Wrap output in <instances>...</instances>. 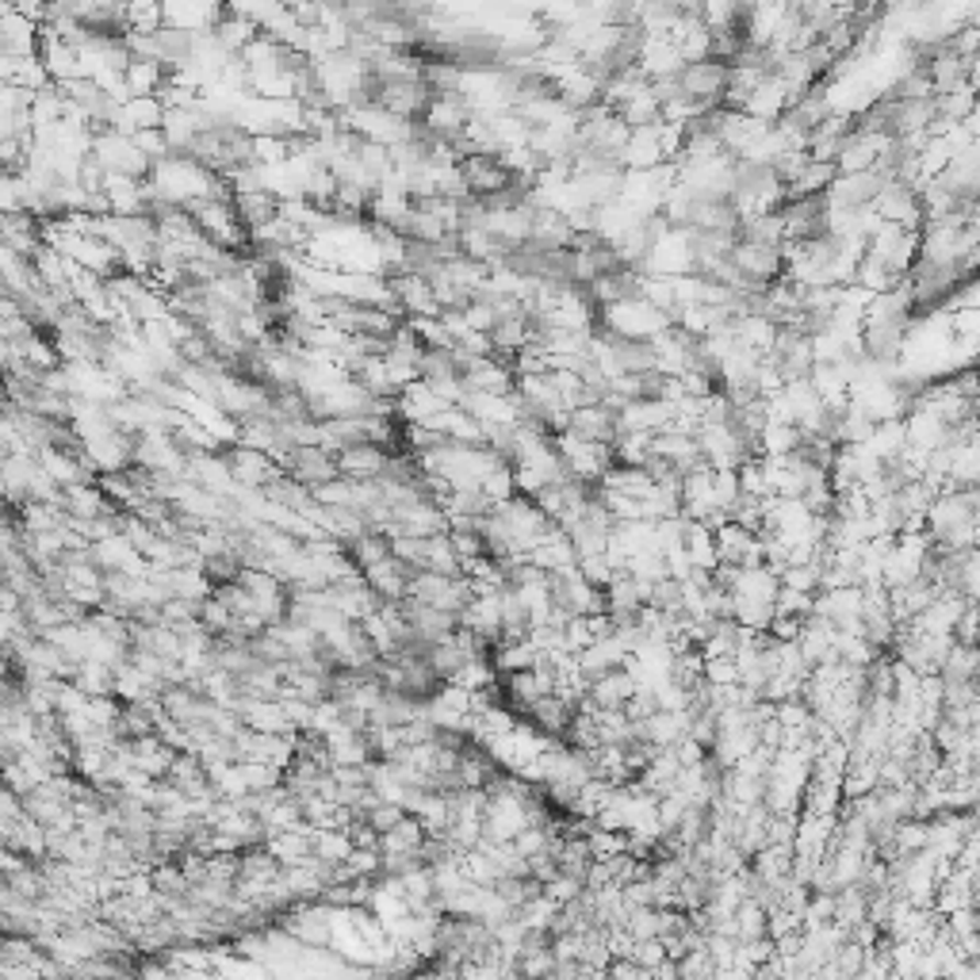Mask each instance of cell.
<instances>
[{
  "label": "cell",
  "instance_id": "cell-1",
  "mask_svg": "<svg viewBox=\"0 0 980 980\" xmlns=\"http://www.w3.org/2000/svg\"><path fill=\"white\" fill-rule=\"evenodd\" d=\"M728 62L720 58H697V62H682V69L674 74V85L686 96L689 104H697L701 111H712L725 104V88H728Z\"/></svg>",
  "mask_w": 980,
  "mask_h": 980
},
{
  "label": "cell",
  "instance_id": "cell-2",
  "mask_svg": "<svg viewBox=\"0 0 980 980\" xmlns=\"http://www.w3.org/2000/svg\"><path fill=\"white\" fill-rule=\"evenodd\" d=\"M280 471H287V476L295 479V483H303V487H323V483H329V479H337L341 476V471H337V453L334 448H326V445H295L292 453H284L280 456V464H276Z\"/></svg>",
  "mask_w": 980,
  "mask_h": 980
},
{
  "label": "cell",
  "instance_id": "cell-3",
  "mask_svg": "<svg viewBox=\"0 0 980 980\" xmlns=\"http://www.w3.org/2000/svg\"><path fill=\"white\" fill-rule=\"evenodd\" d=\"M222 12H227V0H165V23L192 35L211 31Z\"/></svg>",
  "mask_w": 980,
  "mask_h": 980
},
{
  "label": "cell",
  "instance_id": "cell-4",
  "mask_svg": "<svg viewBox=\"0 0 980 980\" xmlns=\"http://www.w3.org/2000/svg\"><path fill=\"white\" fill-rule=\"evenodd\" d=\"M383 460H388V448L360 440V445H349L337 453V471L345 479H352V483H372V479H380Z\"/></svg>",
  "mask_w": 980,
  "mask_h": 980
},
{
  "label": "cell",
  "instance_id": "cell-5",
  "mask_svg": "<svg viewBox=\"0 0 980 980\" xmlns=\"http://www.w3.org/2000/svg\"><path fill=\"white\" fill-rule=\"evenodd\" d=\"M0 46H4L12 58H35L39 54V23L31 20V15L8 8V12L0 15Z\"/></svg>",
  "mask_w": 980,
  "mask_h": 980
},
{
  "label": "cell",
  "instance_id": "cell-6",
  "mask_svg": "<svg viewBox=\"0 0 980 980\" xmlns=\"http://www.w3.org/2000/svg\"><path fill=\"white\" fill-rule=\"evenodd\" d=\"M235 211H238V219H242L246 235H253V230H261L264 222H272L280 215V196H276V192H269V188L238 192Z\"/></svg>",
  "mask_w": 980,
  "mask_h": 980
},
{
  "label": "cell",
  "instance_id": "cell-7",
  "mask_svg": "<svg viewBox=\"0 0 980 980\" xmlns=\"http://www.w3.org/2000/svg\"><path fill=\"white\" fill-rule=\"evenodd\" d=\"M168 81V69L157 58H131L123 69V88H127V100L131 96H157Z\"/></svg>",
  "mask_w": 980,
  "mask_h": 980
},
{
  "label": "cell",
  "instance_id": "cell-8",
  "mask_svg": "<svg viewBox=\"0 0 980 980\" xmlns=\"http://www.w3.org/2000/svg\"><path fill=\"white\" fill-rule=\"evenodd\" d=\"M165 23V0H127V31H157Z\"/></svg>",
  "mask_w": 980,
  "mask_h": 980
}]
</instances>
